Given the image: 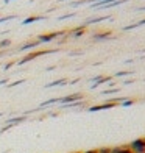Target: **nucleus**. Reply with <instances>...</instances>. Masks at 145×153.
<instances>
[{
  "mask_svg": "<svg viewBox=\"0 0 145 153\" xmlns=\"http://www.w3.org/2000/svg\"><path fill=\"white\" fill-rule=\"evenodd\" d=\"M128 147L133 153H145V139H136Z\"/></svg>",
  "mask_w": 145,
  "mask_h": 153,
  "instance_id": "nucleus-1",
  "label": "nucleus"
},
{
  "mask_svg": "<svg viewBox=\"0 0 145 153\" xmlns=\"http://www.w3.org/2000/svg\"><path fill=\"white\" fill-rule=\"evenodd\" d=\"M61 34H64V31H56V33H50V34H41V36L38 38V42L39 44H47V42H50V41H53L55 38H58L61 36Z\"/></svg>",
  "mask_w": 145,
  "mask_h": 153,
  "instance_id": "nucleus-2",
  "label": "nucleus"
},
{
  "mask_svg": "<svg viewBox=\"0 0 145 153\" xmlns=\"http://www.w3.org/2000/svg\"><path fill=\"white\" fill-rule=\"evenodd\" d=\"M52 52H53V50H42V52H39V53H30V55H27L25 58L19 59V61H17V64H19V66H22V64H25V62H28V61L34 59L36 56H39V55H45V53H52Z\"/></svg>",
  "mask_w": 145,
  "mask_h": 153,
  "instance_id": "nucleus-3",
  "label": "nucleus"
},
{
  "mask_svg": "<svg viewBox=\"0 0 145 153\" xmlns=\"http://www.w3.org/2000/svg\"><path fill=\"white\" fill-rule=\"evenodd\" d=\"M81 94H72V95H66V97H61L59 99V103H63V105H69V103H73L81 99Z\"/></svg>",
  "mask_w": 145,
  "mask_h": 153,
  "instance_id": "nucleus-4",
  "label": "nucleus"
},
{
  "mask_svg": "<svg viewBox=\"0 0 145 153\" xmlns=\"http://www.w3.org/2000/svg\"><path fill=\"white\" fill-rule=\"evenodd\" d=\"M41 19H45L44 16H30V17H27L24 22H22V25H28V24H33V22H36V20H41Z\"/></svg>",
  "mask_w": 145,
  "mask_h": 153,
  "instance_id": "nucleus-5",
  "label": "nucleus"
},
{
  "mask_svg": "<svg viewBox=\"0 0 145 153\" xmlns=\"http://www.w3.org/2000/svg\"><path fill=\"white\" fill-rule=\"evenodd\" d=\"M41 44L38 42V41H34V42H27L25 45H22L19 48V50H22V52H25V50H30V48H36V47H39Z\"/></svg>",
  "mask_w": 145,
  "mask_h": 153,
  "instance_id": "nucleus-6",
  "label": "nucleus"
},
{
  "mask_svg": "<svg viewBox=\"0 0 145 153\" xmlns=\"http://www.w3.org/2000/svg\"><path fill=\"white\" fill-rule=\"evenodd\" d=\"M112 106H114V103H105V105H98V106H91L89 111H100V109H108Z\"/></svg>",
  "mask_w": 145,
  "mask_h": 153,
  "instance_id": "nucleus-7",
  "label": "nucleus"
},
{
  "mask_svg": "<svg viewBox=\"0 0 145 153\" xmlns=\"http://www.w3.org/2000/svg\"><path fill=\"white\" fill-rule=\"evenodd\" d=\"M111 153H133L129 150V147H115V149H111Z\"/></svg>",
  "mask_w": 145,
  "mask_h": 153,
  "instance_id": "nucleus-8",
  "label": "nucleus"
},
{
  "mask_svg": "<svg viewBox=\"0 0 145 153\" xmlns=\"http://www.w3.org/2000/svg\"><path fill=\"white\" fill-rule=\"evenodd\" d=\"M27 119V117H13V119H8V120H6V123H8V125H11V127H13V125H14V123H20V122H24Z\"/></svg>",
  "mask_w": 145,
  "mask_h": 153,
  "instance_id": "nucleus-9",
  "label": "nucleus"
},
{
  "mask_svg": "<svg viewBox=\"0 0 145 153\" xmlns=\"http://www.w3.org/2000/svg\"><path fill=\"white\" fill-rule=\"evenodd\" d=\"M109 34H111V31H106V33H100V34H94L95 39H103V38H108Z\"/></svg>",
  "mask_w": 145,
  "mask_h": 153,
  "instance_id": "nucleus-10",
  "label": "nucleus"
},
{
  "mask_svg": "<svg viewBox=\"0 0 145 153\" xmlns=\"http://www.w3.org/2000/svg\"><path fill=\"white\" fill-rule=\"evenodd\" d=\"M11 44V41L10 39H3V41H0V48H6V47H10Z\"/></svg>",
  "mask_w": 145,
  "mask_h": 153,
  "instance_id": "nucleus-11",
  "label": "nucleus"
},
{
  "mask_svg": "<svg viewBox=\"0 0 145 153\" xmlns=\"http://www.w3.org/2000/svg\"><path fill=\"white\" fill-rule=\"evenodd\" d=\"M73 36H81V34H84V27H81V28H77V30H73Z\"/></svg>",
  "mask_w": 145,
  "mask_h": 153,
  "instance_id": "nucleus-12",
  "label": "nucleus"
},
{
  "mask_svg": "<svg viewBox=\"0 0 145 153\" xmlns=\"http://www.w3.org/2000/svg\"><path fill=\"white\" fill-rule=\"evenodd\" d=\"M59 85H64V80H56V81H53V83H48L47 88H52V86H59Z\"/></svg>",
  "mask_w": 145,
  "mask_h": 153,
  "instance_id": "nucleus-13",
  "label": "nucleus"
},
{
  "mask_svg": "<svg viewBox=\"0 0 145 153\" xmlns=\"http://www.w3.org/2000/svg\"><path fill=\"white\" fill-rule=\"evenodd\" d=\"M22 83H24V80H19V81H16V83H11V85H10V88L16 86V85H22Z\"/></svg>",
  "mask_w": 145,
  "mask_h": 153,
  "instance_id": "nucleus-14",
  "label": "nucleus"
},
{
  "mask_svg": "<svg viewBox=\"0 0 145 153\" xmlns=\"http://www.w3.org/2000/svg\"><path fill=\"white\" fill-rule=\"evenodd\" d=\"M13 64H14V62H8V64H6V66H5V71H8V69H10V67H11Z\"/></svg>",
  "mask_w": 145,
  "mask_h": 153,
  "instance_id": "nucleus-15",
  "label": "nucleus"
},
{
  "mask_svg": "<svg viewBox=\"0 0 145 153\" xmlns=\"http://www.w3.org/2000/svg\"><path fill=\"white\" fill-rule=\"evenodd\" d=\"M83 153H98V150H87V152H83Z\"/></svg>",
  "mask_w": 145,
  "mask_h": 153,
  "instance_id": "nucleus-16",
  "label": "nucleus"
},
{
  "mask_svg": "<svg viewBox=\"0 0 145 153\" xmlns=\"http://www.w3.org/2000/svg\"><path fill=\"white\" fill-rule=\"evenodd\" d=\"M8 2H11V0H5V3H8Z\"/></svg>",
  "mask_w": 145,
  "mask_h": 153,
  "instance_id": "nucleus-17",
  "label": "nucleus"
}]
</instances>
